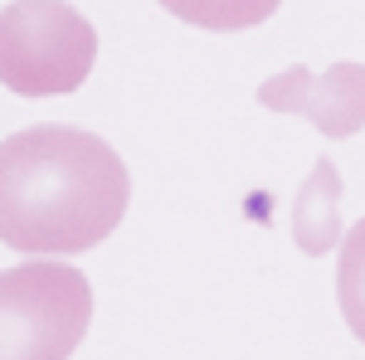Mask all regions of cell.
I'll return each mask as SVG.
<instances>
[{
    "label": "cell",
    "mask_w": 365,
    "mask_h": 360,
    "mask_svg": "<svg viewBox=\"0 0 365 360\" xmlns=\"http://www.w3.org/2000/svg\"><path fill=\"white\" fill-rule=\"evenodd\" d=\"M132 200L117 146L83 127H25L0 141V244L73 258L113 234Z\"/></svg>",
    "instance_id": "6da1fadb"
},
{
    "label": "cell",
    "mask_w": 365,
    "mask_h": 360,
    "mask_svg": "<svg viewBox=\"0 0 365 360\" xmlns=\"http://www.w3.org/2000/svg\"><path fill=\"white\" fill-rule=\"evenodd\" d=\"M98 29L68 0H10L0 10V83L20 98H58L88 83Z\"/></svg>",
    "instance_id": "7a4b0ae2"
},
{
    "label": "cell",
    "mask_w": 365,
    "mask_h": 360,
    "mask_svg": "<svg viewBox=\"0 0 365 360\" xmlns=\"http://www.w3.org/2000/svg\"><path fill=\"white\" fill-rule=\"evenodd\" d=\"M93 322V287L73 263L0 273V360H68Z\"/></svg>",
    "instance_id": "3957f363"
},
{
    "label": "cell",
    "mask_w": 365,
    "mask_h": 360,
    "mask_svg": "<svg viewBox=\"0 0 365 360\" xmlns=\"http://www.w3.org/2000/svg\"><path fill=\"white\" fill-rule=\"evenodd\" d=\"M258 103L268 112H297L322 137L346 141L365 127V63H336L327 73L282 68L258 88Z\"/></svg>",
    "instance_id": "277c9868"
},
{
    "label": "cell",
    "mask_w": 365,
    "mask_h": 360,
    "mask_svg": "<svg viewBox=\"0 0 365 360\" xmlns=\"http://www.w3.org/2000/svg\"><path fill=\"white\" fill-rule=\"evenodd\" d=\"M336 239H341V170L331 156H322L292 200V244L307 258H322V253L336 249Z\"/></svg>",
    "instance_id": "5b68a950"
},
{
    "label": "cell",
    "mask_w": 365,
    "mask_h": 360,
    "mask_svg": "<svg viewBox=\"0 0 365 360\" xmlns=\"http://www.w3.org/2000/svg\"><path fill=\"white\" fill-rule=\"evenodd\" d=\"M161 10H170L175 20L195 29H215V34H234V29L263 25L282 0H156Z\"/></svg>",
    "instance_id": "8992f818"
},
{
    "label": "cell",
    "mask_w": 365,
    "mask_h": 360,
    "mask_svg": "<svg viewBox=\"0 0 365 360\" xmlns=\"http://www.w3.org/2000/svg\"><path fill=\"white\" fill-rule=\"evenodd\" d=\"M336 302L351 336L365 346V220L341 239V258H336Z\"/></svg>",
    "instance_id": "52a82bcc"
}]
</instances>
